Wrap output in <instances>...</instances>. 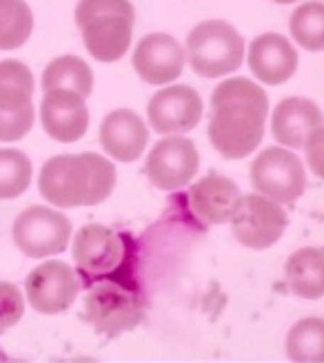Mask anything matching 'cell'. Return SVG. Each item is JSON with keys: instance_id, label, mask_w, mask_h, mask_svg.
Returning a JSON list of instances; mask_svg holds the SVG:
<instances>
[{"instance_id": "1", "label": "cell", "mask_w": 324, "mask_h": 363, "mask_svg": "<svg viewBox=\"0 0 324 363\" xmlns=\"http://www.w3.org/2000/svg\"><path fill=\"white\" fill-rule=\"evenodd\" d=\"M209 140L222 157L240 160L262 142L269 113L264 89L249 78H229L211 94Z\"/></svg>"}, {"instance_id": "2", "label": "cell", "mask_w": 324, "mask_h": 363, "mask_svg": "<svg viewBox=\"0 0 324 363\" xmlns=\"http://www.w3.org/2000/svg\"><path fill=\"white\" fill-rule=\"evenodd\" d=\"M116 169L98 153L56 155L45 162L38 191L47 202L60 208L96 206L112 195Z\"/></svg>"}, {"instance_id": "3", "label": "cell", "mask_w": 324, "mask_h": 363, "mask_svg": "<svg viewBox=\"0 0 324 363\" xmlns=\"http://www.w3.org/2000/svg\"><path fill=\"white\" fill-rule=\"evenodd\" d=\"M145 317V299L140 286L131 279L124 266L109 277L98 279L85 297V319L104 337H118L134 330Z\"/></svg>"}, {"instance_id": "4", "label": "cell", "mask_w": 324, "mask_h": 363, "mask_svg": "<svg viewBox=\"0 0 324 363\" xmlns=\"http://www.w3.org/2000/svg\"><path fill=\"white\" fill-rule=\"evenodd\" d=\"M136 11L129 0H80L76 23L94 60L116 62L129 51Z\"/></svg>"}, {"instance_id": "5", "label": "cell", "mask_w": 324, "mask_h": 363, "mask_svg": "<svg viewBox=\"0 0 324 363\" xmlns=\"http://www.w3.org/2000/svg\"><path fill=\"white\" fill-rule=\"evenodd\" d=\"M191 69L200 78L233 74L244 58L242 35L225 21H207L191 29L187 38Z\"/></svg>"}, {"instance_id": "6", "label": "cell", "mask_w": 324, "mask_h": 363, "mask_svg": "<svg viewBox=\"0 0 324 363\" xmlns=\"http://www.w3.org/2000/svg\"><path fill=\"white\" fill-rule=\"evenodd\" d=\"M33 76L21 60L0 62V142L25 138L33 126Z\"/></svg>"}, {"instance_id": "7", "label": "cell", "mask_w": 324, "mask_h": 363, "mask_svg": "<svg viewBox=\"0 0 324 363\" xmlns=\"http://www.w3.org/2000/svg\"><path fill=\"white\" fill-rule=\"evenodd\" d=\"M251 184L278 204H293L307 189V171L296 153L286 149H264L251 164Z\"/></svg>"}, {"instance_id": "8", "label": "cell", "mask_w": 324, "mask_h": 363, "mask_svg": "<svg viewBox=\"0 0 324 363\" xmlns=\"http://www.w3.org/2000/svg\"><path fill=\"white\" fill-rule=\"evenodd\" d=\"M71 238V222L63 213L47 206H31L14 222V242L23 255L40 259L60 255Z\"/></svg>"}, {"instance_id": "9", "label": "cell", "mask_w": 324, "mask_h": 363, "mask_svg": "<svg viewBox=\"0 0 324 363\" xmlns=\"http://www.w3.org/2000/svg\"><path fill=\"white\" fill-rule=\"evenodd\" d=\"M231 233L242 246L264 250L274 246L289 224L284 208L264 195H242L240 208L231 217Z\"/></svg>"}, {"instance_id": "10", "label": "cell", "mask_w": 324, "mask_h": 363, "mask_svg": "<svg viewBox=\"0 0 324 363\" xmlns=\"http://www.w3.org/2000/svg\"><path fill=\"white\" fill-rule=\"evenodd\" d=\"M74 259L87 281H98L127 264L129 252L120 235L109 226L87 224L74 240Z\"/></svg>"}, {"instance_id": "11", "label": "cell", "mask_w": 324, "mask_h": 363, "mask_svg": "<svg viewBox=\"0 0 324 363\" xmlns=\"http://www.w3.org/2000/svg\"><path fill=\"white\" fill-rule=\"evenodd\" d=\"M25 290L31 308L43 315H58L76 301L80 284L69 264L45 262L27 275Z\"/></svg>"}, {"instance_id": "12", "label": "cell", "mask_w": 324, "mask_h": 363, "mask_svg": "<svg viewBox=\"0 0 324 363\" xmlns=\"http://www.w3.org/2000/svg\"><path fill=\"white\" fill-rule=\"evenodd\" d=\"M200 157L195 144L187 138L160 140L147 157V177L160 191H176L187 186L195 177Z\"/></svg>"}, {"instance_id": "13", "label": "cell", "mask_w": 324, "mask_h": 363, "mask_svg": "<svg viewBox=\"0 0 324 363\" xmlns=\"http://www.w3.org/2000/svg\"><path fill=\"white\" fill-rule=\"evenodd\" d=\"M202 120V100L187 84L162 89L149 102V122L158 133H187Z\"/></svg>"}, {"instance_id": "14", "label": "cell", "mask_w": 324, "mask_h": 363, "mask_svg": "<svg viewBox=\"0 0 324 363\" xmlns=\"http://www.w3.org/2000/svg\"><path fill=\"white\" fill-rule=\"evenodd\" d=\"M185 60V49L176 38L167 33H149L136 47L134 69L147 84H165L180 78Z\"/></svg>"}, {"instance_id": "15", "label": "cell", "mask_w": 324, "mask_h": 363, "mask_svg": "<svg viewBox=\"0 0 324 363\" xmlns=\"http://www.w3.org/2000/svg\"><path fill=\"white\" fill-rule=\"evenodd\" d=\"M40 120L49 138L58 142H76L89 126L85 98L71 89H49L40 104Z\"/></svg>"}, {"instance_id": "16", "label": "cell", "mask_w": 324, "mask_h": 363, "mask_svg": "<svg viewBox=\"0 0 324 363\" xmlns=\"http://www.w3.org/2000/svg\"><path fill=\"white\" fill-rule=\"evenodd\" d=\"M242 195L229 177L207 175L189 191V204L198 220L209 226L229 222L240 208Z\"/></svg>"}, {"instance_id": "17", "label": "cell", "mask_w": 324, "mask_h": 363, "mask_svg": "<svg viewBox=\"0 0 324 363\" xmlns=\"http://www.w3.org/2000/svg\"><path fill=\"white\" fill-rule=\"evenodd\" d=\"M249 69L266 84H282L298 69L293 45L280 33H262L249 47Z\"/></svg>"}, {"instance_id": "18", "label": "cell", "mask_w": 324, "mask_h": 363, "mask_svg": "<svg viewBox=\"0 0 324 363\" xmlns=\"http://www.w3.org/2000/svg\"><path fill=\"white\" fill-rule=\"evenodd\" d=\"M149 131L142 118L129 108H118L102 120L100 144L118 162H134L147 149Z\"/></svg>"}, {"instance_id": "19", "label": "cell", "mask_w": 324, "mask_h": 363, "mask_svg": "<svg viewBox=\"0 0 324 363\" xmlns=\"http://www.w3.org/2000/svg\"><path fill=\"white\" fill-rule=\"evenodd\" d=\"M318 126H322V111L313 100L307 98L282 100L271 118L274 138L289 149H304Z\"/></svg>"}, {"instance_id": "20", "label": "cell", "mask_w": 324, "mask_h": 363, "mask_svg": "<svg viewBox=\"0 0 324 363\" xmlns=\"http://www.w3.org/2000/svg\"><path fill=\"white\" fill-rule=\"evenodd\" d=\"M322 250L300 248L284 264V279L302 299H320L324 293L322 279Z\"/></svg>"}, {"instance_id": "21", "label": "cell", "mask_w": 324, "mask_h": 363, "mask_svg": "<svg viewBox=\"0 0 324 363\" xmlns=\"http://www.w3.org/2000/svg\"><path fill=\"white\" fill-rule=\"evenodd\" d=\"M43 89H71L87 98L94 91V74L78 56H60L47 65L43 74Z\"/></svg>"}, {"instance_id": "22", "label": "cell", "mask_w": 324, "mask_h": 363, "mask_svg": "<svg viewBox=\"0 0 324 363\" xmlns=\"http://www.w3.org/2000/svg\"><path fill=\"white\" fill-rule=\"evenodd\" d=\"M33 29V13L25 0H0V49L23 47Z\"/></svg>"}, {"instance_id": "23", "label": "cell", "mask_w": 324, "mask_h": 363, "mask_svg": "<svg viewBox=\"0 0 324 363\" xmlns=\"http://www.w3.org/2000/svg\"><path fill=\"white\" fill-rule=\"evenodd\" d=\"M324 343V321L320 317L300 319L286 337V354L291 361H320Z\"/></svg>"}, {"instance_id": "24", "label": "cell", "mask_w": 324, "mask_h": 363, "mask_svg": "<svg viewBox=\"0 0 324 363\" xmlns=\"http://www.w3.org/2000/svg\"><path fill=\"white\" fill-rule=\"evenodd\" d=\"M291 35L307 51L324 49V7L318 0L302 5L291 16Z\"/></svg>"}, {"instance_id": "25", "label": "cell", "mask_w": 324, "mask_h": 363, "mask_svg": "<svg viewBox=\"0 0 324 363\" xmlns=\"http://www.w3.org/2000/svg\"><path fill=\"white\" fill-rule=\"evenodd\" d=\"M31 182V162L18 149H0V199L23 195Z\"/></svg>"}, {"instance_id": "26", "label": "cell", "mask_w": 324, "mask_h": 363, "mask_svg": "<svg viewBox=\"0 0 324 363\" xmlns=\"http://www.w3.org/2000/svg\"><path fill=\"white\" fill-rule=\"evenodd\" d=\"M25 301L23 293L9 281H0V335L23 319Z\"/></svg>"}, {"instance_id": "27", "label": "cell", "mask_w": 324, "mask_h": 363, "mask_svg": "<svg viewBox=\"0 0 324 363\" xmlns=\"http://www.w3.org/2000/svg\"><path fill=\"white\" fill-rule=\"evenodd\" d=\"M307 160H309V164L313 169L315 175H322V162H320V151H322V126H318V129L309 135L307 140Z\"/></svg>"}, {"instance_id": "28", "label": "cell", "mask_w": 324, "mask_h": 363, "mask_svg": "<svg viewBox=\"0 0 324 363\" xmlns=\"http://www.w3.org/2000/svg\"><path fill=\"white\" fill-rule=\"evenodd\" d=\"M276 3H280V5H289V3H296V0H276Z\"/></svg>"}, {"instance_id": "29", "label": "cell", "mask_w": 324, "mask_h": 363, "mask_svg": "<svg viewBox=\"0 0 324 363\" xmlns=\"http://www.w3.org/2000/svg\"><path fill=\"white\" fill-rule=\"evenodd\" d=\"M0 361H7V354L3 350H0Z\"/></svg>"}]
</instances>
